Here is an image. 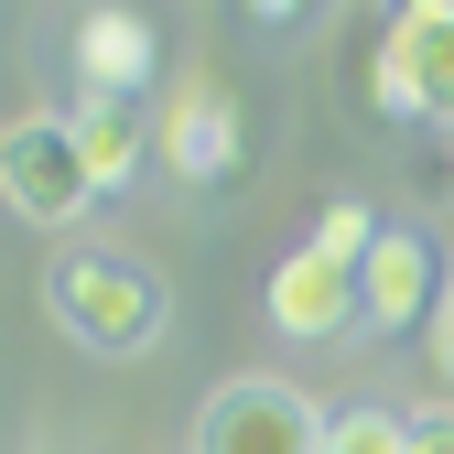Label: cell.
Here are the masks:
<instances>
[{"label":"cell","mask_w":454,"mask_h":454,"mask_svg":"<svg viewBox=\"0 0 454 454\" xmlns=\"http://www.w3.org/2000/svg\"><path fill=\"white\" fill-rule=\"evenodd\" d=\"M43 325L76 335L87 357H152L162 325H174V293L130 249H54L43 260Z\"/></svg>","instance_id":"obj_1"},{"label":"cell","mask_w":454,"mask_h":454,"mask_svg":"<svg viewBox=\"0 0 454 454\" xmlns=\"http://www.w3.org/2000/svg\"><path fill=\"white\" fill-rule=\"evenodd\" d=\"M368 98L379 120H433L454 130V0H411L368 43Z\"/></svg>","instance_id":"obj_2"},{"label":"cell","mask_w":454,"mask_h":454,"mask_svg":"<svg viewBox=\"0 0 454 454\" xmlns=\"http://www.w3.org/2000/svg\"><path fill=\"white\" fill-rule=\"evenodd\" d=\"M0 195H12V216H33V227H76V216L108 195V184L87 174L66 108H22V120L0 130Z\"/></svg>","instance_id":"obj_3"},{"label":"cell","mask_w":454,"mask_h":454,"mask_svg":"<svg viewBox=\"0 0 454 454\" xmlns=\"http://www.w3.org/2000/svg\"><path fill=\"white\" fill-rule=\"evenodd\" d=\"M152 152L174 162L184 184H227V174H239V152H249V108L227 98L216 66H184V76H174V98H162V120H152Z\"/></svg>","instance_id":"obj_4"},{"label":"cell","mask_w":454,"mask_h":454,"mask_svg":"<svg viewBox=\"0 0 454 454\" xmlns=\"http://www.w3.org/2000/svg\"><path fill=\"white\" fill-rule=\"evenodd\" d=\"M195 454H325V411L293 379H227L195 411Z\"/></svg>","instance_id":"obj_5"},{"label":"cell","mask_w":454,"mask_h":454,"mask_svg":"<svg viewBox=\"0 0 454 454\" xmlns=\"http://www.w3.org/2000/svg\"><path fill=\"white\" fill-rule=\"evenodd\" d=\"M443 260H433V239L422 227H379V249L357 260V325L368 335H422L433 314H443Z\"/></svg>","instance_id":"obj_6"},{"label":"cell","mask_w":454,"mask_h":454,"mask_svg":"<svg viewBox=\"0 0 454 454\" xmlns=\"http://www.w3.org/2000/svg\"><path fill=\"white\" fill-rule=\"evenodd\" d=\"M162 76V33L141 12H76V87L87 98H141Z\"/></svg>","instance_id":"obj_7"},{"label":"cell","mask_w":454,"mask_h":454,"mask_svg":"<svg viewBox=\"0 0 454 454\" xmlns=\"http://www.w3.org/2000/svg\"><path fill=\"white\" fill-rule=\"evenodd\" d=\"M270 325L293 335V347H325V335L357 325V281L335 270V260H314V249H293V260L270 270Z\"/></svg>","instance_id":"obj_8"},{"label":"cell","mask_w":454,"mask_h":454,"mask_svg":"<svg viewBox=\"0 0 454 454\" xmlns=\"http://www.w3.org/2000/svg\"><path fill=\"white\" fill-rule=\"evenodd\" d=\"M66 130H76V152H87L98 184H130L141 162H152V108H141V98H76Z\"/></svg>","instance_id":"obj_9"},{"label":"cell","mask_w":454,"mask_h":454,"mask_svg":"<svg viewBox=\"0 0 454 454\" xmlns=\"http://www.w3.org/2000/svg\"><path fill=\"white\" fill-rule=\"evenodd\" d=\"M325 454H411V411H389V401L325 411Z\"/></svg>","instance_id":"obj_10"},{"label":"cell","mask_w":454,"mask_h":454,"mask_svg":"<svg viewBox=\"0 0 454 454\" xmlns=\"http://www.w3.org/2000/svg\"><path fill=\"white\" fill-rule=\"evenodd\" d=\"M303 249H314V260H335V270H347V281H357V260L379 249V216H368L357 195H335V206L314 216V239H303Z\"/></svg>","instance_id":"obj_11"},{"label":"cell","mask_w":454,"mask_h":454,"mask_svg":"<svg viewBox=\"0 0 454 454\" xmlns=\"http://www.w3.org/2000/svg\"><path fill=\"white\" fill-rule=\"evenodd\" d=\"M411 454H454V401L443 411H411Z\"/></svg>","instance_id":"obj_12"},{"label":"cell","mask_w":454,"mask_h":454,"mask_svg":"<svg viewBox=\"0 0 454 454\" xmlns=\"http://www.w3.org/2000/svg\"><path fill=\"white\" fill-rule=\"evenodd\" d=\"M422 335H433V368H454V293H443V314H433Z\"/></svg>","instance_id":"obj_13"}]
</instances>
